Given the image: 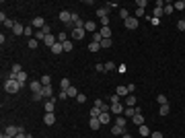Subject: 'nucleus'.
Returning <instances> with one entry per match:
<instances>
[{
    "mask_svg": "<svg viewBox=\"0 0 185 138\" xmlns=\"http://www.w3.org/2000/svg\"><path fill=\"white\" fill-rule=\"evenodd\" d=\"M19 89H23V87H21V83H19L17 78H6V83H4V91L6 93L12 95V93H17Z\"/></svg>",
    "mask_w": 185,
    "mask_h": 138,
    "instance_id": "obj_1",
    "label": "nucleus"
},
{
    "mask_svg": "<svg viewBox=\"0 0 185 138\" xmlns=\"http://www.w3.org/2000/svg\"><path fill=\"white\" fill-rule=\"evenodd\" d=\"M124 111H126V105H121V103H113L111 105V113L113 115H124Z\"/></svg>",
    "mask_w": 185,
    "mask_h": 138,
    "instance_id": "obj_2",
    "label": "nucleus"
},
{
    "mask_svg": "<svg viewBox=\"0 0 185 138\" xmlns=\"http://www.w3.org/2000/svg\"><path fill=\"white\" fill-rule=\"evenodd\" d=\"M21 130H23V126H12V124H10V126H6V132H4V134H8V136L14 138Z\"/></svg>",
    "mask_w": 185,
    "mask_h": 138,
    "instance_id": "obj_3",
    "label": "nucleus"
},
{
    "mask_svg": "<svg viewBox=\"0 0 185 138\" xmlns=\"http://www.w3.org/2000/svg\"><path fill=\"white\" fill-rule=\"evenodd\" d=\"M70 21H72V12H70V10H62V12H60V23L70 25Z\"/></svg>",
    "mask_w": 185,
    "mask_h": 138,
    "instance_id": "obj_4",
    "label": "nucleus"
},
{
    "mask_svg": "<svg viewBox=\"0 0 185 138\" xmlns=\"http://www.w3.org/2000/svg\"><path fill=\"white\" fill-rule=\"evenodd\" d=\"M29 89L33 93H39V91H43V85H41V81H31L29 83Z\"/></svg>",
    "mask_w": 185,
    "mask_h": 138,
    "instance_id": "obj_5",
    "label": "nucleus"
},
{
    "mask_svg": "<svg viewBox=\"0 0 185 138\" xmlns=\"http://www.w3.org/2000/svg\"><path fill=\"white\" fill-rule=\"evenodd\" d=\"M31 25H33V27H35L37 31H39V29H43V27H46V21H43V17H35Z\"/></svg>",
    "mask_w": 185,
    "mask_h": 138,
    "instance_id": "obj_6",
    "label": "nucleus"
},
{
    "mask_svg": "<svg viewBox=\"0 0 185 138\" xmlns=\"http://www.w3.org/2000/svg\"><path fill=\"white\" fill-rule=\"evenodd\" d=\"M124 25H126L128 29H136V27H138V19H136V17H130L128 21H124Z\"/></svg>",
    "mask_w": 185,
    "mask_h": 138,
    "instance_id": "obj_7",
    "label": "nucleus"
},
{
    "mask_svg": "<svg viewBox=\"0 0 185 138\" xmlns=\"http://www.w3.org/2000/svg\"><path fill=\"white\" fill-rule=\"evenodd\" d=\"M99 33H101L103 39H111V33H113V31H111V27H101Z\"/></svg>",
    "mask_w": 185,
    "mask_h": 138,
    "instance_id": "obj_8",
    "label": "nucleus"
},
{
    "mask_svg": "<svg viewBox=\"0 0 185 138\" xmlns=\"http://www.w3.org/2000/svg\"><path fill=\"white\" fill-rule=\"evenodd\" d=\"M87 31L85 29H72V39H85Z\"/></svg>",
    "mask_w": 185,
    "mask_h": 138,
    "instance_id": "obj_9",
    "label": "nucleus"
},
{
    "mask_svg": "<svg viewBox=\"0 0 185 138\" xmlns=\"http://www.w3.org/2000/svg\"><path fill=\"white\" fill-rule=\"evenodd\" d=\"M109 6H103V8H97V17L99 19H105V17H109Z\"/></svg>",
    "mask_w": 185,
    "mask_h": 138,
    "instance_id": "obj_10",
    "label": "nucleus"
},
{
    "mask_svg": "<svg viewBox=\"0 0 185 138\" xmlns=\"http://www.w3.org/2000/svg\"><path fill=\"white\" fill-rule=\"evenodd\" d=\"M43 105H46V113H53V107H56V101L53 99H47Z\"/></svg>",
    "mask_w": 185,
    "mask_h": 138,
    "instance_id": "obj_11",
    "label": "nucleus"
},
{
    "mask_svg": "<svg viewBox=\"0 0 185 138\" xmlns=\"http://www.w3.org/2000/svg\"><path fill=\"white\" fill-rule=\"evenodd\" d=\"M111 134H113V136H124V134H126V128H121V126H113V128H111Z\"/></svg>",
    "mask_w": 185,
    "mask_h": 138,
    "instance_id": "obj_12",
    "label": "nucleus"
},
{
    "mask_svg": "<svg viewBox=\"0 0 185 138\" xmlns=\"http://www.w3.org/2000/svg\"><path fill=\"white\" fill-rule=\"evenodd\" d=\"M85 31H89V33H97V23H92V21H87V25H85Z\"/></svg>",
    "mask_w": 185,
    "mask_h": 138,
    "instance_id": "obj_13",
    "label": "nucleus"
},
{
    "mask_svg": "<svg viewBox=\"0 0 185 138\" xmlns=\"http://www.w3.org/2000/svg\"><path fill=\"white\" fill-rule=\"evenodd\" d=\"M89 126H91V130H99V128H101L99 118H91V120H89Z\"/></svg>",
    "mask_w": 185,
    "mask_h": 138,
    "instance_id": "obj_14",
    "label": "nucleus"
},
{
    "mask_svg": "<svg viewBox=\"0 0 185 138\" xmlns=\"http://www.w3.org/2000/svg\"><path fill=\"white\" fill-rule=\"evenodd\" d=\"M126 107H136V95H128L126 97Z\"/></svg>",
    "mask_w": 185,
    "mask_h": 138,
    "instance_id": "obj_15",
    "label": "nucleus"
},
{
    "mask_svg": "<svg viewBox=\"0 0 185 138\" xmlns=\"http://www.w3.org/2000/svg\"><path fill=\"white\" fill-rule=\"evenodd\" d=\"M99 122H101L103 126H105V124H109V122H111V113H103V111H101V115H99Z\"/></svg>",
    "mask_w": 185,
    "mask_h": 138,
    "instance_id": "obj_16",
    "label": "nucleus"
},
{
    "mask_svg": "<svg viewBox=\"0 0 185 138\" xmlns=\"http://www.w3.org/2000/svg\"><path fill=\"white\" fill-rule=\"evenodd\" d=\"M132 122H134V124H136V126H142V124H144V122H146V120H144V115H142V113H136V115H134V118H132Z\"/></svg>",
    "mask_w": 185,
    "mask_h": 138,
    "instance_id": "obj_17",
    "label": "nucleus"
},
{
    "mask_svg": "<svg viewBox=\"0 0 185 138\" xmlns=\"http://www.w3.org/2000/svg\"><path fill=\"white\" fill-rule=\"evenodd\" d=\"M138 132H140V136H150V134H152V132H150V128H148L146 124H142V126H140Z\"/></svg>",
    "mask_w": 185,
    "mask_h": 138,
    "instance_id": "obj_18",
    "label": "nucleus"
},
{
    "mask_svg": "<svg viewBox=\"0 0 185 138\" xmlns=\"http://www.w3.org/2000/svg\"><path fill=\"white\" fill-rule=\"evenodd\" d=\"M43 122H46L47 126H53V122H56V115H53V113H46V115H43Z\"/></svg>",
    "mask_w": 185,
    "mask_h": 138,
    "instance_id": "obj_19",
    "label": "nucleus"
},
{
    "mask_svg": "<svg viewBox=\"0 0 185 138\" xmlns=\"http://www.w3.org/2000/svg\"><path fill=\"white\" fill-rule=\"evenodd\" d=\"M49 49H51L53 54H62V52H64V46H62L60 41H56V44H53V46L49 47Z\"/></svg>",
    "mask_w": 185,
    "mask_h": 138,
    "instance_id": "obj_20",
    "label": "nucleus"
},
{
    "mask_svg": "<svg viewBox=\"0 0 185 138\" xmlns=\"http://www.w3.org/2000/svg\"><path fill=\"white\" fill-rule=\"evenodd\" d=\"M12 33H14V35H25V27H23L21 23H17L14 29H12Z\"/></svg>",
    "mask_w": 185,
    "mask_h": 138,
    "instance_id": "obj_21",
    "label": "nucleus"
},
{
    "mask_svg": "<svg viewBox=\"0 0 185 138\" xmlns=\"http://www.w3.org/2000/svg\"><path fill=\"white\" fill-rule=\"evenodd\" d=\"M115 95H119V97H128L130 93H128V87H117L115 89Z\"/></svg>",
    "mask_w": 185,
    "mask_h": 138,
    "instance_id": "obj_22",
    "label": "nucleus"
},
{
    "mask_svg": "<svg viewBox=\"0 0 185 138\" xmlns=\"http://www.w3.org/2000/svg\"><path fill=\"white\" fill-rule=\"evenodd\" d=\"M17 81L21 83V87H25V83H27V72H19V74H17Z\"/></svg>",
    "mask_w": 185,
    "mask_h": 138,
    "instance_id": "obj_23",
    "label": "nucleus"
},
{
    "mask_svg": "<svg viewBox=\"0 0 185 138\" xmlns=\"http://www.w3.org/2000/svg\"><path fill=\"white\" fill-rule=\"evenodd\" d=\"M70 87H72V85H70L68 78H62V81H60V89H62V91H68Z\"/></svg>",
    "mask_w": 185,
    "mask_h": 138,
    "instance_id": "obj_24",
    "label": "nucleus"
},
{
    "mask_svg": "<svg viewBox=\"0 0 185 138\" xmlns=\"http://www.w3.org/2000/svg\"><path fill=\"white\" fill-rule=\"evenodd\" d=\"M126 124H128V120H126L124 115H117V118H115V126H121V128H126Z\"/></svg>",
    "mask_w": 185,
    "mask_h": 138,
    "instance_id": "obj_25",
    "label": "nucleus"
},
{
    "mask_svg": "<svg viewBox=\"0 0 185 138\" xmlns=\"http://www.w3.org/2000/svg\"><path fill=\"white\" fill-rule=\"evenodd\" d=\"M43 97H46V99H51V95H53V89H51V85H49V87H43Z\"/></svg>",
    "mask_w": 185,
    "mask_h": 138,
    "instance_id": "obj_26",
    "label": "nucleus"
},
{
    "mask_svg": "<svg viewBox=\"0 0 185 138\" xmlns=\"http://www.w3.org/2000/svg\"><path fill=\"white\" fill-rule=\"evenodd\" d=\"M56 41H58V39H53V35H51V33H49V35H46V39H43V44H46V46H53V44H56Z\"/></svg>",
    "mask_w": 185,
    "mask_h": 138,
    "instance_id": "obj_27",
    "label": "nucleus"
},
{
    "mask_svg": "<svg viewBox=\"0 0 185 138\" xmlns=\"http://www.w3.org/2000/svg\"><path fill=\"white\" fill-rule=\"evenodd\" d=\"M134 115H136V109H134V107H126L124 118H134Z\"/></svg>",
    "mask_w": 185,
    "mask_h": 138,
    "instance_id": "obj_28",
    "label": "nucleus"
},
{
    "mask_svg": "<svg viewBox=\"0 0 185 138\" xmlns=\"http://www.w3.org/2000/svg\"><path fill=\"white\" fill-rule=\"evenodd\" d=\"M99 49H101V44H99V41H91V44H89V52H99Z\"/></svg>",
    "mask_w": 185,
    "mask_h": 138,
    "instance_id": "obj_29",
    "label": "nucleus"
},
{
    "mask_svg": "<svg viewBox=\"0 0 185 138\" xmlns=\"http://www.w3.org/2000/svg\"><path fill=\"white\" fill-rule=\"evenodd\" d=\"M169 111H171L169 103H167V105H160V109H158V113H160V115H169Z\"/></svg>",
    "mask_w": 185,
    "mask_h": 138,
    "instance_id": "obj_30",
    "label": "nucleus"
},
{
    "mask_svg": "<svg viewBox=\"0 0 185 138\" xmlns=\"http://www.w3.org/2000/svg\"><path fill=\"white\" fill-rule=\"evenodd\" d=\"M62 46H64V52H72V49H74V44H72L70 39H68V41H64Z\"/></svg>",
    "mask_w": 185,
    "mask_h": 138,
    "instance_id": "obj_31",
    "label": "nucleus"
},
{
    "mask_svg": "<svg viewBox=\"0 0 185 138\" xmlns=\"http://www.w3.org/2000/svg\"><path fill=\"white\" fill-rule=\"evenodd\" d=\"M163 10H165V15H173V10H175V6H173V4L169 2L167 6H163Z\"/></svg>",
    "mask_w": 185,
    "mask_h": 138,
    "instance_id": "obj_32",
    "label": "nucleus"
},
{
    "mask_svg": "<svg viewBox=\"0 0 185 138\" xmlns=\"http://www.w3.org/2000/svg\"><path fill=\"white\" fill-rule=\"evenodd\" d=\"M163 15H165V10H163L160 6H154V19H160Z\"/></svg>",
    "mask_w": 185,
    "mask_h": 138,
    "instance_id": "obj_33",
    "label": "nucleus"
},
{
    "mask_svg": "<svg viewBox=\"0 0 185 138\" xmlns=\"http://www.w3.org/2000/svg\"><path fill=\"white\" fill-rule=\"evenodd\" d=\"M173 6H175V10H185V2H183V0H177Z\"/></svg>",
    "mask_w": 185,
    "mask_h": 138,
    "instance_id": "obj_34",
    "label": "nucleus"
},
{
    "mask_svg": "<svg viewBox=\"0 0 185 138\" xmlns=\"http://www.w3.org/2000/svg\"><path fill=\"white\" fill-rule=\"evenodd\" d=\"M99 115H101V109L92 105V107H91V118H99Z\"/></svg>",
    "mask_w": 185,
    "mask_h": 138,
    "instance_id": "obj_35",
    "label": "nucleus"
},
{
    "mask_svg": "<svg viewBox=\"0 0 185 138\" xmlns=\"http://www.w3.org/2000/svg\"><path fill=\"white\" fill-rule=\"evenodd\" d=\"M41 85H43V87H49V85H51V78H49V74L41 76Z\"/></svg>",
    "mask_w": 185,
    "mask_h": 138,
    "instance_id": "obj_36",
    "label": "nucleus"
},
{
    "mask_svg": "<svg viewBox=\"0 0 185 138\" xmlns=\"http://www.w3.org/2000/svg\"><path fill=\"white\" fill-rule=\"evenodd\" d=\"M68 97H74V99H76V97H78V89H74V87H70V89H68Z\"/></svg>",
    "mask_w": 185,
    "mask_h": 138,
    "instance_id": "obj_37",
    "label": "nucleus"
},
{
    "mask_svg": "<svg viewBox=\"0 0 185 138\" xmlns=\"http://www.w3.org/2000/svg\"><path fill=\"white\" fill-rule=\"evenodd\" d=\"M119 17H121L124 21H128V19H130V12H128L126 8H119Z\"/></svg>",
    "mask_w": 185,
    "mask_h": 138,
    "instance_id": "obj_38",
    "label": "nucleus"
},
{
    "mask_svg": "<svg viewBox=\"0 0 185 138\" xmlns=\"http://www.w3.org/2000/svg\"><path fill=\"white\" fill-rule=\"evenodd\" d=\"M156 103H158V105H167L169 101H167V97H165V95H158V97H156Z\"/></svg>",
    "mask_w": 185,
    "mask_h": 138,
    "instance_id": "obj_39",
    "label": "nucleus"
},
{
    "mask_svg": "<svg viewBox=\"0 0 185 138\" xmlns=\"http://www.w3.org/2000/svg\"><path fill=\"white\" fill-rule=\"evenodd\" d=\"M27 46H29V49H37V39L33 37V39H29L27 41Z\"/></svg>",
    "mask_w": 185,
    "mask_h": 138,
    "instance_id": "obj_40",
    "label": "nucleus"
},
{
    "mask_svg": "<svg viewBox=\"0 0 185 138\" xmlns=\"http://www.w3.org/2000/svg\"><path fill=\"white\" fill-rule=\"evenodd\" d=\"M58 41H60V44H64V41H68V35H66L64 31H62V33H58Z\"/></svg>",
    "mask_w": 185,
    "mask_h": 138,
    "instance_id": "obj_41",
    "label": "nucleus"
},
{
    "mask_svg": "<svg viewBox=\"0 0 185 138\" xmlns=\"http://www.w3.org/2000/svg\"><path fill=\"white\" fill-rule=\"evenodd\" d=\"M14 25H17V23H14V21H10V19H6V21H4V27H8V29H14Z\"/></svg>",
    "mask_w": 185,
    "mask_h": 138,
    "instance_id": "obj_42",
    "label": "nucleus"
},
{
    "mask_svg": "<svg viewBox=\"0 0 185 138\" xmlns=\"http://www.w3.org/2000/svg\"><path fill=\"white\" fill-rule=\"evenodd\" d=\"M41 99H46L41 91H39V93H33V101H41Z\"/></svg>",
    "mask_w": 185,
    "mask_h": 138,
    "instance_id": "obj_43",
    "label": "nucleus"
},
{
    "mask_svg": "<svg viewBox=\"0 0 185 138\" xmlns=\"http://www.w3.org/2000/svg\"><path fill=\"white\" fill-rule=\"evenodd\" d=\"M111 39H101V47H111Z\"/></svg>",
    "mask_w": 185,
    "mask_h": 138,
    "instance_id": "obj_44",
    "label": "nucleus"
},
{
    "mask_svg": "<svg viewBox=\"0 0 185 138\" xmlns=\"http://www.w3.org/2000/svg\"><path fill=\"white\" fill-rule=\"evenodd\" d=\"M177 29H179V31H185V21H183V19L177 21Z\"/></svg>",
    "mask_w": 185,
    "mask_h": 138,
    "instance_id": "obj_45",
    "label": "nucleus"
},
{
    "mask_svg": "<svg viewBox=\"0 0 185 138\" xmlns=\"http://www.w3.org/2000/svg\"><path fill=\"white\" fill-rule=\"evenodd\" d=\"M101 39H103V37H101V33H99V31H97V33H92V41H99V44H101Z\"/></svg>",
    "mask_w": 185,
    "mask_h": 138,
    "instance_id": "obj_46",
    "label": "nucleus"
},
{
    "mask_svg": "<svg viewBox=\"0 0 185 138\" xmlns=\"http://www.w3.org/2000/svg\"><path fill=\"white\" fill-rule=\"evenodd\" d=\"M12 72H14V74H19V72H23V70H21V64H12Z\"/></svg>",
    "mask_w": 185,
    "mask_h": 138,
    "instance_id": "obj_47",
    "label": "nucleus"
},
{
    "mask_svg": "<svg viewBox=\"0 0 185 138\" xmlns=\"http://www.w3.org/2000/svg\"><path fill=\"white\" fill-rule=\"evenodd\" d=\"M76 101H78V103H85V101H87V95H82V93H78V97H76Z\"/></svg>",
    "mask_w": 185,
    "mask_h": 138,
    "instance_id": "obj_48",
    "label": "nucleus"
},
{
    "mask_svg": "<svg viewBox=\"0 0 185 138\" xmlns=\"http://www.w3.org/2000/svg\"><path fill=\"white\" fill-rule=\"evenodd\" d=\"M109 101H111V105H113V103H119V95H111Z\"/></svg>",
    "mask_w": 185,
    "mask_h": 138,
    "instance_id": "obj_49",
    "label": "nucleus"
},
{
    "mask_svg": "<svg viewBox=\"0 0 185 138\" xmlns=\"http://www.w3.org/2000/svg\"><path fill=\"white\" fill-rule=\"evenodd\" d=\"M101 27H109V17H105V19H101Z\"/></svg>",
    "mask_w": 185,
    "mask_h": 138,
    "instance_id": "obj_50",
    "label": "nucleus"
},
{
    "mask_svg": "<svg viewBox=\"0 0 185 138\" xmlns=\"http://www.w3.org/2000/svg\"><path fill=\"white\" fill-rule=\"evenodd\" d=\"M105 70H115V64H113V62H107V64H105Z\"/></svg>",
    "mask_w": 185,
    "mask_h": 138,
    "instance_id": "obj_51",
    "label": "nucleus"
},
{
    "mask_svg": "<svg viewBox=\"0 0 185 138\" xmlns=\"http://www.w3.org/2000/svg\"><path fill=\"white\" fill-rule=\"evenodd\" d=\"M146 4H148V2H146V0H138V2H136V6H138V8H144V6H146Z\"/></svg>",
    "mask_w": 185,
    "mask_h": 138,
    "instance_id": "obj_52",
    "label": "nucleus"
},
{
    "mask_svg": "<svg viewBox=\"0 0 185 138\" xmlns=\"http://www.w3.org/2000/svg\"><path fill=\"white\" fill-rule=\"evenodd\" d=\"M140 17H144V8H136V19H140Z\"/></svg>",
    "mask_w": 185,
    "mask_h": 138,
    "instance_id": "obj_53",
    "label": "nucleus"
},
{
    "mask_svg": "<svg viewBox=\"0 0 185 138\" xmlns=\"http://www.w3.org/2000/svg\"><path fill=\"white\" fill-rule=\"evenodd\" d=\"M95 68H97V72H105V64H97Z\"/></svg>",
    "mask_w": 185,
    "mask_h": 138,
    "instance_id": "obj_54",
    "label": "nucleus"
},
{
    "mask_svg": "<svg viewBox=\"0 0 185 138\" xmlns=\"http://www.w3.org/2000/svg\"><path fill=\"white\" fill-rule=\"evenodd\" d=\"M66 97H68V93H66V91H60V93H58V99H66Z\"/></svg>",
    "mask_w": 185,
    "mask_h": 138,
    "instance_id": "obj_55",
    "label": "nucleus"
},
{
    "mask_svg": "<svg viewBox=\"0 0 185 138\" xmlns=\"http://www.w3.org/2000/svg\"><path fill=\"white\" fill-rule=\"evenodd\" d=\"M150 23H152V25H160V19H154V17H150Z\"/></svg>",
    "mask_w": 185,
    "mask_h": 138,
    "instance_id": "obj_56",
    "label": "nucleus"
},
{
    "mask_svg": "<svg viewBox=\"0 0 185 138\" xmlns=\"http://www.w3.org/2000/svg\"><path fill=\"white\" fill-rule=\"evenodd\" d=\"M150 138H165V136H163L160 132H152V134H150Z\"/></svg>",
    "mask_w": 185,
    "mask_h": 138,
    "instance_id": "obj_57",
    "label": "nucleus"
},
{
    "mask_svg": "<svg viewBox=\"0 0 185 138\" xmlns=\"http://www.w3.org/2000/svg\"><path fill=\"white\" fill-rule=\"evenodd\" d=\"M31 33H33V29H31V27H25V35H27V37H29V35H31Z\"/></svg>",
    "mask_w": 185,
    "mask_h": 138,
    "instance_id": "obj_58",
    "label": "nucleus"
},
{
    "mask_svg": "<svg viewBox=\"0 0 185 138\" xmlns=\"http://www.w3.org/2000/svg\"><path fill=\"white\" fill-rule=\"evenodd\" d=\"M95 107H99V109H101V107H103V101H101V99H97V101H95Z\"/></svg>",
    "mask_w": 185,
    "mask_h": 138,
    "instance_id": "obj_59",
    "label": "nucleus"
},
{
    "mask_svg": "<svg viewBox=\"0 0 185 138\" xmlns=\"http://www.w3.org/2000/svg\"><path fill=\"white\" fill-rule=\"evenodd\" d=\"M124 138H132V134H128V132H126V134H124Z\"/></svg>",
    "mask_w": 185,
    "mask_h": 138,
    "instance_id": "obj_60",
    "label": "nucleus"
},
{
    "mask_svg": "<svg viewBox=\"0 0 185 138\" xmlns=\"http://www.w3.org/2000/svg\"><path fill=\"white\" fill-rule=\"evenodd\" d=\"M0 138H12V136H8V134H2V136H0Z\"/></svg>",
    "mask_w": 185,
    "mask_h": 138,
    "instance_id": "obj_61",
    "label": "nucleus"
}]
</instances>
